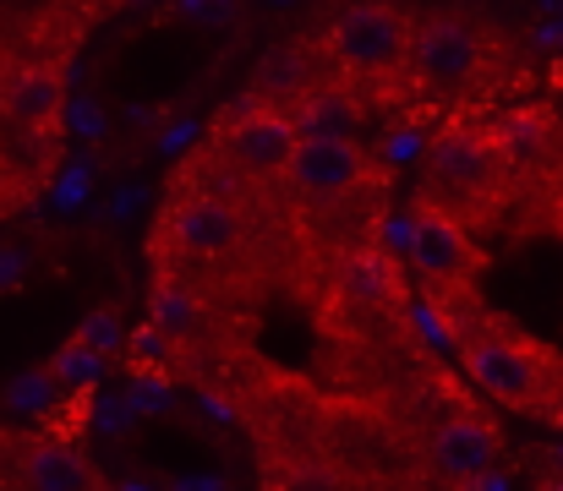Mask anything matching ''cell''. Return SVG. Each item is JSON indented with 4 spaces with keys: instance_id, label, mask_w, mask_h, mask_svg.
<instances>
[{
    "instance_id": "1",
    "label": "cell",
    "mask_w": 563,
    "mask_h": 491,
    "mask_svg": "<svg viewBox=\"0 0 563 491\" xmlns=\"http://www.w3.org/2000/svg\"><path fill=\"white\" fill-rule=\"evenodd\" d=\"M454 333V349H460V366L471 371V382L482 393H493L498 404L520 410V415H542V421H559L563 410V360L537 344L531 333L509 327L498 312H476L471 323L465 317H449Z\"/></svg>"
},
{
    "instance_id": "2",
    "label": "cell",
    "mask_w": 563,
    "mask_h": 491,
    "mask_svg": "<svg viewBox=\"0 0 563 491\" xmlns=\"http://www.w3.org/2000/svg\"><path fill=\"white\" fill-rule=\"evenodd\" d=\"M509 169L493 143V126L476 121H454L427 143L421 164V197L438 202L443 213H454L460 224H482L504 197H509Z\"/></svg>"
},
{
    "instance_id": "3",
    "label": "cell",
    "mask_w": 563,
    "mask_h": 491,
    "mask_svg": "<svg viewBox=\"0 0 563 491\" xmlns=\"http://www.w3.org/2000/svg\"><path fill=\"white\" fill-rule=\"evenodd\" d=\"M410 38H416V22L399 0H351L323 27L318 49H323L329 71H340L362 88V82H399L405 77Z\"/></svg>"
},
{
    "instance_id": "4",
    "label": "cell",
    "mask_w": 563,
    "mask_h": 491,
    "mask_svg": "<svg viewBox=\"0 0 563 491\" xmlns=\"http://www.w3.org/2000/svg\"><path fill=\"white\" fill-rule=\"evenodd\" d=\"M493 66V33L465 16V11H438L427 22H416L410 38V60L405 77L421 93H465L482 82V71Z\"/></svg>"
},
{
    "instance_id": "5",
    "label": "cell",
    "mask_w": 563,
    "mask_h": 491,
    "mask_svg": "<svg viewBox=\"0 0 563 491\" xmlns=\"http://www.w3.org/2000/svg\"><path fill=\"white\" fill-rule=\"evenodd\" d=\"M405 246H410V268L432 284L438 301L449 295H471L487 257L482 246L471 241V224H460L454 213H443L438 202H416L410 208V224H405Z\"/></svg>"
},
{
    "instance_id": "6",
    "label": "cell",
    "mask_w": 563,
    "mask_h": 491,
    "mask_svg": "<svg viewBox=\"0 0 563 491\" xmlns=\"http://www.w3.org/2000/svg\"><path fill=\"white\" fill-rule=\"evenodd\" d=\"M246 241V208L235 191L219 186H191L181 180L176 202L159 219V246H170L176 257L191 263H224L235 246Z\"/></svg>"
},
{
    "instance_id": "7",
    "label": "cell",
    "mask_w": 563,
    "mask_h": 491,
    "mask_svg": "<svg viewBox=\"0 0 563 491\" xmlns=\"http://www.w3.org/2000/svg\"><path fill=\"white\" fill-rule=\"evenodd\" d=\"M296 143H301V132H296V121L285 110L241 99L235 110H224L213 154L230 164L241 180H279L290 154H296Z\"/></svg>"
},
{
    "instance_id": "8",
    "label": "cell",
    "mask_w": 563,
    "mask_h": 491,
    "mask_svg": "<svg viewBox=\"0 0 563 491\" xmlns=\"http://www.w3.org/2000/svg\"><path fill=\"white\" fill-rule=\"evenodd\" d=\"M367 180H373V159L356 137H301L285 175H279V186H290V197H301L312 208L345 202Z\"/></svg>"
},
{
    "instance_id": "9",
    "label": "cell",
    "mask_w": 563,
    "mask_h": 491,
    "mask_svg": "<svg viewBox=\"0 0 563 491\" xmlns=\"http://www.w3.org/2000/svg\"><path fill=\"white\" fill-rule=\"evenodd\" d=\"M504 459V432L476 415V410H454L427 432V465L443 487H482Z\"/></svg>"
},
{
    "instance_id": "10",
    "label": "cell",
    "mask_w": 563,
    "mask_h": 491,
    "mask_svg": "<svg viewBox=\"0 0 563 491\" xmlns=\"http://www.w3.org/2000/svg\"><path fill=\"white\" fill-rule=\"evenodd\" d=\"M285 115L296 121L301 137H362V126H367V99H362V88H356L351 77L329 71V77H318Z\"/></svg>"
},
{
    "instance_id": "11",
    "label": "cell",
    "mask_w": 563,
    "mask_h": 491,
    "mask_svg": "<svg viewBox=\"0 0 563 491\" xmlns=\"http://www.w3.org/2000/svg\"><path fill=\"white\" fill-rule=\"evenodd\" d=\"M493 143H498V154H504L509 180H520V175H531V169H548L563 148L559 115L542 110V104H526V110H515V115H504V121L493 126Z\"/></svg>"
},
{
    "instance_id": "12",
    "label": "cell",
    "mask_w": 563,
    "mask_h": 491,
    "mask_svg": "<svg viewBox=\"0 0 563 491\" xmlns=\"http://www.w3.org/2000/svg\"><path fill=\"white\" fill-rule=\"evenodd\" d=\"M318 77H329V60H323L318 44H274V49L257 60L252 93H246V99L274 104V110H290Z\"/></svg>"
},
{
    "instance_id": "13",
    "label": "cell",
    "mask_w": 563,
    "mask_h": 491,
    "mask_svg": "<svg viewBox=\"0 0 563 491\" xmlns=\"http://www.w3.org/2000/svg\"><path fill=\"white\" fill-rule=\"evenodd\" d=\"M340 295L373 317H394L405 306V274L383 246H362L340 263Z\"/></svg>"
},
{
    "instance_id": "14",
    "label": "cell",
    "mask_w": 563,
    "mask_h": 491,
    "mask_svg": "<svg viewBox=\"0 0 563 491\" xmlns=\"http://www.w3.org/2000/svg\"><path fill=\"white\" fill-rule=\"evenodd\" d=\"M0 104H5V115H11L22 132H49L55 115H60V104H66V77H60V66H49V60L16 66L11 82H5V93H0Z\"/></svg>"
},
{
    "instance_id": "15",
    "label": "cell",
    "mask_w": 563,
    "mask_h": 491,
    "mask_svg": "<svg viewBox=\"0 0 563 491\" xmlns=\"http://www.w3.org/2000/svg\"><path fill=\"white\" fill-rule=\"evenodd\" d=\"M16 481H22V491H88L93 465L71 443H33L16 459Z\"/></svg>"
},
{
    "instance_id": "16",
    "label": "cell",
    "mask_w": 563,
    "mask_h": 491,
    "mask_svg": "<svg viewBox=\"0 0 563 491\" xmlns=\"http://www.w3.org/2000/svg\"><path fill=\"white\" fill-rule=\"evenodd\" d=\"M263 487L268 491H351V481L323 454H268L263 459Z\"/></svg>"
},
{
    "instance_id": "17",
    "label": "cell",
    "mask_w": 563,
    "mask_h": 491,
    "mask_svg": "<svg viewBox=\"0 0 563 491\" xmlns=\"http://www.w3.org/2000/svg\"><path fill=\"white\" fill-rule=\"evenodd\" d=\"M148 312H154V327H159L165 338H187L191 327L202 323V295L191 290L187 279H176V274H159Z\"/></svg>"
},
{
    "instance_id": "18",
    "label": "cell",
    "mask_w": 563,
    "mask_h": 491,
    "mask_svg": "<svg viewBox=\"0 0 563 491\" xmlns=\"http://www.w3.org/2000/svg\"><path fill=\"white\" fill-rule=\"evenodd\" d=\"M99 360H104V355H93L88 344L71 338V344L55 349V360H49V382H55V388H82V382L99 377Z\"/></svg>"
},
{
    "instance_id": "19",
    "label": "cell",
    "mask_w": 563,
    "mask_h": 491,
    "mask_svg": "<svg viewBox=\"0 0 563 491\" xmlns=\"http://www.w3.org/2000/svg\"><path fill=\"white\" fill-rule=\"evenodd\" d=\"M77 344H88L93 355H110V349H121V327H115L110 312H93L88 323L77 327Z\"/></svg>"
},
{
    "instance_id": "20",
    "label": "cell",
    "mask_w": 563,
    "mask_h": 491,
    "mask_svg": "<svg viewBox=\"0 0 563 491\" xmlns=\"http://www.w3.org/2000/svg\"><path fill=\"white\" fill-rule=\"evenodd\" d=\"M49 388H55V382H49V371H44V377H22V382L11 388V399H16V410H44Z\"/></svg>"
},
{
    "instance_id": "21",
    "label": "cell",
    "mask_w": 563,
    "mask_h": 491,
    "mask_svg": "<svg viewBox=\"0 0 563 491\" xmlns=\"http://www.w3.org/2000/svg\"><path fill=\"white\" fill-rule=\"evenodd\" d=\"M537 491H563V476H542V481H537Z\"/></svg>"
},
{
    "instance_id": "22",
    "label": "cell",
    "mask_w": 563,
    "mask_h": 491,
    "mask_svg": "<svg viewBox=\"0 0 563 491\" xmlns=\"http://www.w3.org/2000/svg\"><path fill=\"white\" fill-rule=\"evenodd\" d=\"M88 491H110V487H99V481H93V487H88Z\"/></svg>"
},
{
    "instance_id": "23",
    "label": "cell",
    "mask_w": 563,
    "mask_h": 491,
    "mask_svg": "<svg viewBox=\"0 0 563 491\" xmlns=\"http://www.w3.org/2000/svg\"><path fill=\"white\" fill-rule=\"evenodd\" d=\"M559 426H563V410H559Z\"/></svg>"
}]
</instances>
